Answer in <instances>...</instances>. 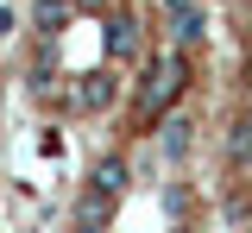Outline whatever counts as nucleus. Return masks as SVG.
Masks as SVG:
<instances>
[{"instance_id":"1","label":"nucleus","mask_w":252,"mask_h":233,"mask_svg":"<svg viewBox=\"0 0 252 233\" xmlns=\"http://www.w3.org/2000/svg\"><path fill=\"white\" fill-rule=\"evenodd\" d=\"M189 88V51H158L152 63H145V76H139V88H132V120L152 133L164 114H177V101H183Z\"/></svg>"},{"instance_id":"2","label":"nucleus","mask_w":252,"mask_h":233,"mask_svg":"<svg viewBox=\"0 0 252 233\" xmlns=\"http://www.w3.org/2000/svg\"><path fill=\"white\" fill-rule=\"evenodd\" d=\"M101 51H107V63H114V69L132 63V57L145 51V26H139L132 13H107V26H101Z\"/></svg>"},{"instance_id":"3","label":"nucleus","mask_w":252,"mask_h":233,"mask_svg":"<svg viewBox=\"0 0 252 233\" xmlns=\"http://www.w3.org/2000/svg\"><path fill=\"white\" fill-rule=\"evenodd\" d=\"M114 95H120V69L107 63V69H89V76H76V88H69V107H76V114H101Z\"/></svg>"},{"instance_id":"4","label":"nucleus","mask_w":252,"mask_h":233,"mask_svg":"<svg viewBox=\"0 0 252 233\" xmlns=\"http://www.w3.org/2000/svg\"><path fill=\"white\" fill-rule=\"evenodd\" d=\"M152 139H158V158H164V164H183L189 145H195V120H189V114H164L152 126Z\"/></svg>"},{"instance_id":"5","label":"nucleus","mask_w":252,"mask_h":233,"mask_svg":"<svg viewBox=\"0 0 252 233\" xmlns=\"http://www.w3.org/2000/svg\"><path fill=\"white\" fill-rule=\"evenodd\" d=\"M208 38V6H183V13H164V44L170 51H195Z\"/></svg>"},{"instance_id":"6","label":"nucleus","mask_w":252,"mask_h":233,"mask_svg":"<svg viewBox=\"0 0 252 233\" xmlns=\"http://www.w3.org/2000/svg\"><path fill=\"white\" fill-rule=\"evenodd\" d=\"M126 183H132V164H126V158H114V151L94 158V170H89V189H94V196H114V202H120Z\"/></svg>"},{"instance_id":"7","label":"nucleus","mask_w":252,"mask_h":233,"mask_svg":"<svg viewBox=\"0 0 252 233\" xmlns=\"http://www.w3.org/2000/svg\"><path fill=\"white\" fill-rule=\"evenodd\" d=\"M69 19H76V0H38V6H32V26H38V38H57Z\"/></svg>"},{"instance_id":"8","label":"nucleus","mask_w":252,"mask_h":233,"mask_svg":"<svg viewBox=\"0 0 252 233\" xmlns=\"http://www.w3.org/2000/svg\"><path fill=\"white\" fill-rule=\"evenodd\" d=\"M220 151H227L233 170H252V114H240V120L227 126V145H220Z\"/></svg>"},{"instance_id":"9","label":"nucleus","mask_w":252,"mask_h":233,"mask_svg":"<svg viewBox=\"0 0 252 233\" xmlns=\"http://www.w3.org/2000/svg\"><path fill=\"white\" fill-rule=\"evenodd\" d=\"M107 221H114V196H82L76 202V227H89V233H107Z\"/></svg>"},{"instance_id":"10","label":"nucleus","mask_w":252,"mask_h":233,"mask_svg":"<svg viewBox=\"0 0 252 233\" xmlns=\"http://www.w3.org/2000/svg\"><path fill=\"white\" fill-rule=\"evenodd\" d=\"M164 214L183 227V214H189V189H183V183H164Z\"/></svg>"},{"instance_id":"11","label":"nucleus","mask_w":252,"mask_h":233,"mask_svg":"<svg viewBox=\"0 0 252 233\" xmlns=\"http://www.w3.org/2000/svg\"><path fill=\"white\" fill-rule=\"evenodd\" d=\"M13 32H19V13H13V6L0 0V38H13Z\"/></svg>"},{"instance_id":"12","label":"nucleus","mask_w":252,"mask_h":233,"mask_svg":"<svg viewBox=\"0 0 252 233\" xmlns=\"http://www.w3.org/2000/svg\"><path fill=\"white\" fill-rule=\"evenodd\" d=\"M183 6H202V0H164V13H183Z\"/></svg>"},{"instance_id":"13","label":"nucleus","mask_w":252,"mask_h":233,"mask_svg":"<svg viewBox=\"0 0 252 233\" xmlns=\"http://www.w3.org/2000/svg\"><path fill=\"white\" fill-rule=\"evenodd\" d=\"M170 233H189V227H170Z\"/></svg>"},{"instance_id":"14","label":"nucleus","mask_w":252,"mask_h":233,"mask_svg":"<svg viewBox=\"0 0 252 233\" xmlns=\"http://www.w3.org/2000/svg\"><path fill=\"white\" fill-rule=\"evenodd\" d=\"M76 233H89V227H76Z\"/></svg>"}]
</instances>
